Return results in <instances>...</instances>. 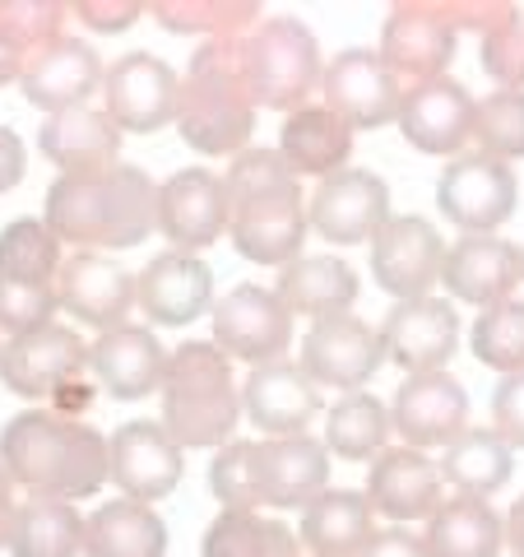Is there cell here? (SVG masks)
<instances>
[{"label": "cell", "mask_w": 524, "mask_h": 557, "mask_svg": "<svg viewBox=\"0 0 524 557\" xmlns=\"http://www.w3.org/2000/svg\"><path fill=\"white\" fill-rule=\"evenodd\" d=\"M24 65H28V51L10 38L5 24H0V84L20 79V75H24Z\"/></svg>", "instance_id": "816d5d0a"}, {"label": "cell", "mask_w": 524, "mask_h": 557, "mask_svg": "<svg viewBox=\"0 0 524 557\" xmlns=\"http://www.w3.org/2000/svg\"><path fill=\"white\" fill-rule=\"evenodd\" d=\"M102 75H108V70H102L98 51L89 42L70 38V33H61L57 42L33 51L20 84H24V98L33 102V108L57 116V112H70V108H89V94L102 84Z\"/></svg>", "instance_id": "cb8c5ba5"}, {"label": "cell", "mask_w": 524, "mask_h": 557, "mask_svg": "<svg viewBox=\"0 0 524 557\" xmlns=\"http://www.w3.org/2000/svg\"><path fill=\"white\" fill-rule=\"evenodd\" d=\"M38 149L61 168V177H89L121 163V126L98 108H70L42 121Z\"/></svg>", "instance_id": "f1b7e54d"}, {"label": "cell", "mask_w": 524, "mask_h": 557, "mask_svg": "<svg viewBox=\"0 0 524 557\" xmlns=\"http://www.w3.org/2000/svg\"><path fill=\"white\" fill-rule=\"evenodd\" d=\"M84 368H89V348L61 321L28 330L0 348V386L20 399H51L65 381L84 376Z\"/></svg>", "instance_id": "5bb4252c"}, {"label": "cell", "mask_w": 524, "mask_h": 557, "mask_svg": "<svg viewBox=\"0 0 524 557\" xmlns=\"http://www.w3.org/2000/svg\"><path fill=\"white\" fill-rule=\"evenodd\" d=\"M441 284L450 288L456 302L497 307L520 284V251L511 242H501L497 233H469L446 251Z\"/></svg>", "instance_id": "484cf974"}, {"label": "cell", "mask_w": 524, "mask_h": 557, "mask_svg": "<svg viewBox=\"0 0 524 557\" xmlns=\"http://www.w3.org/2000/svg\"><path fill=\"white\" fill-rule=\"evenodd\" d=\"M483 70L501 89L524 94V14L515 5L483 33Z\"/></svg>", "instance_id": "7bdbcfd3"}, {"label": "cell", "mask_w": 524, "mask_h": 557, "mask_svg": "<svg viewBox=\"0 0 524 557\" xmlns=\"http://www.w3.org/2000/svg\"><path fill=\"white\" fill-rule=\"evenodd\" d=\"M380 344H386V358L399 362L409 376L446 372L460 344V311L450 298H432V293L413 302H395L380 321Z\"/></svg>", "instance_id": "e0dca14e"}, {"label": "cell", "mask_w": 524, "mask_h": 557, "mask_svg": "<svg viewBox=\"0 0 524 557\" xmlns=\"http://www.w3.org/2000/svg\"><path fill=\"white\" fill-rule=\"evenodd\" d=\"M515 196H520L515 172L501 159H492V153H460V159L446 163L441 182H436V205L464 237L497 233L515 214Z\"/></svg>", "instance_id": "9c48e42d"}, {"label": "cell", "mask_w": 524, "mask_h": 557, "mask_svg": "<svg viewBox=\"0 0 524 557\" xmlns=\"http://www.w3.org/2000/svg\"><path fill=\"white\" fill-rule=\"evenodd\" d=\"M506 548L515 557H524V497L511 507V516H506Z\"/></svg>", "instance_id": "db71d44e"}, {"label": "cell", "mask_w": 524, "mask_h": 557, "mask_svg": "<svg viewBox=\"0 0 524 557\" xmlns=\"http://www.w3.org/2000/svg\"><path fill=\"white\" fill-rule=\"evenodd\" d=\"M362 557H427V544L417 534L395 525V530H376V539L366 544Z\"/></svg>", "instance_id": "c3c4849f"}, {"label": "cell", "mask_w": 524, "mask_h": 557, "mask_svg": "<svg viewBox=\"0 0 524 557\" xmlns=\"http://www.w3.org/2000/svg\"><path fill=\"white\" fill-rule=\"evenodd\" d=\"M89 368L108 395L145 399L153 391H163L167 348L159 344V335L149 325H121V330L98 335V344L89 348Z\"/></svg>", "instance_id": "4316f807"}, {"label": "cell", "mask_w": 524, "mask_h": 557, "mask_svg": "<svg viewBox=\"0 0 524 557\" xmlns=\"http://www.w3.org/2000/svg\"><path fill=\"white\" fill-rule=\"evenodd\" d=\"M441 265L446 242L423 214H390L386 228L372 237V274L399 302L427 298V288L441 284Z\"/></svg>", "instance_id": "8fae6325"}, {"label": "cell", "mask_w": 524, "mask_h": 557, "mask_svg": "<svg viewBox=\"0 0 524 557\" xmlns=\"http://www.w3.org/2000/svg\"><path fill=\"white\" fill-rule=\"evenodd\" d=\"M223 190H228V233L241 256L255 265H292L302 256V237L311 223L302 209V182L284 163V153H237Z\"/></svg>", "instance_id": "3957f363"}, {"label": "cell", "mask_w": 524, "mask_h": 557, "mask_svg": "<svg viewBox=\"0 0 524 557\" xmlns=\"http://www.w3.org/2000/svg\"><path fill=\"white\" fill-rule=\"evenodd\" d=\"M441 465H432L423 450L413 446H386L366 474V502L372 511L390 516V520H417V516H432L441 507Z\"/></svg>", "instance_id": "83f0119b"}, {"label": "cell", "mask_w": 524, "mask_h": 557, "mask_svg": "<svg viewBox=\"0 0 524 557\" xmlns=\"http://www.w3.org/2000/svg\"><path fill=\"white\" fill-rule=\"evenodd\" d=\"M511 446H506L492 428H464L456 442L446 446L441 479L464 497H492L497 487L511 483Z\"/></svg>", "instance_id": "d590c367"}, {"label": "cell", "mask_w": 524, "mask_h": 557, "mask_svg": "<svg viewBox=\"0 0 524 557\" xmlns=\"http://www.w3.org/2000/svg\"><path fill=\"white\" fill-rule=\"evenodd\" d=\"M520 278H524V251H520Z\"/></svg>", "instance_id": "11a10c76"}, {"label": "cell", "mask_w": 524, "mask_h": 557, "mask_svg": "<svg viewBox=\"0 0 524 557\" xmlns=\"http://www.w3.org/2000/svg\"><path fill=\"white\" fill-rule=\"evenodd\" d=\"M321 94H325V108L344 116L353 131H376L386 121H399V102H404V89L395 84L380 51H366V47H348L325 65Z\"/></svg>", "instance_id": "9a60e30c"}, {"label": "cell", "mask_w": 524, "mask_h": 557, "mask_svg": "<svg viewBox=\"0 0 524 557\" xmlns=\"http://www.w3.org/2000/svg\"><path fill=\"white\" fill-rule=\"evenodd\" d=\"M149 10L167 33H209V38H237L265 20L255 0H153Z\"/></svg>", "instance_id": "ab89813d"}, {"label": "cell", "mask_w": 524, "mask_h": 557, "mask_svg": "<svg viewBox=\"0 0 524 557\" xmlns=\"http://www.w3.org/2000/svg\"><path fill=\"white\" fill-rule=\"evenodd\" d=\"M469 344H474V358L483 368H492L501 376L524 372V302L506 298L497 307H483Z\"/></svg>", "instance_id": "60d3db41"}, {"label": "cell", "mask_w": 524, "mask_h": 557, "mask_svg": "<svg viewBox=\"0 0 524 557\" xmlns=\"http://www.w3.org/2000/svg\"><path fill=\"white\" fill-rule=\"evenodd\" d=\"M474 139L478 153H492L501 163L524 159V94L520 89L487 94L474 112Z\"/></svg>", "instance_id": "b9f144b4"}, {"label": "cell", "mask_w": 524, "mask_h": 557, "mask_svg": "<svg viewBox=\"0 0 524 557\" xmlns=\"http://www.w3.org/2000/svg\"><path fill=\"white\" fill-rule=\"evenodd\" d=\"M390 437V409L376 395L353 391L325 413V450L339 460H376Z\"/></svg>", "instance_id": "8d00e7d4"}, {"label": "cell", "mask_w": 524, "mask_h": 557, "mask_svg": "<svg viewBox=\"0 0 524 557\" xmlns=\"http://www.w3.org/2000/svg\"><path fill=\"white\" fill-rule=\"evenodd\" d=\"M177 131L204 159L247 153V139L255 131V102L237 75L228 38H209L190 57V70L182 79V102H177Z\"/></svg>", "instance_id": "8992f818"}, {"label": "cell", "mask_w": 524, "mask_h": 557, "mask_svg": "<svg viewBox=\"0 0 524 557\" xmlns=\"http://www.w3.org/2000/svg\"><path fill=\"white\" fill-rule=\"evenodd\" d=\"M65 14L70 10L57 5V0H0V24H5V33L28 51V57L61 38Z\"/></svg>", "instance_id": "f6af8a7d"}, {"label": "cell", "mask_w": 524, "mask_h": 557, "mask_svg": "<svg viewBox=\"0 0 524 557\" xmlns=\"http://www.w3.org/2000/svg\"><path fill=\"white\" fill-rule=\"evenodd\" d=\"M57 302L70 311V317H79L84 325H93L108 335V330L126 325L130 307L139 302L135 274L121 270L116 260L102 256V251H75L57 274Z\"/></svg>", "instance_id": "ffe728a7"}, {"label": "cell", "mask_w": 524, "mask_h": 557, "mask_svg": "<svg viewBox=\"0 0 524 557\" xmlns=\"http://www.w3.org/2000/svg\"><path fill=\"white\" fill-rule=\"evenodd\" d=\"M167 525L149 502H108L84 520V557H163Z\"/></svg>", "instance_id": "836d02e7"}, {"label": "cell", "mask_w": 524, "mask_h": 557, "mask_svg": "<svg viewBox=\"0 0 524 557\" xmlns=\"http://www.w3.org/2000/svg\"><path fill=\"white\" fill-rule=\"evenodd\" d=\"M214 344L228 358L260 368L288 354L292 344V311L278 302V293L260 284H237L228 298L214 302Z\"/></svg>", "instance_id": "4fadbf2b"}, {"label": "cell", "mask_w": 524, "mask_h": 557, "mask_svg": "<svg viewBox=\"0 0 524 557\" xmlns=\"http://www.w3.org/2000/svg\"><path fill=\"white\" fill-rule=\"evenodd\" d=\"M376 539V511L366 493L353 487H325V493L302 507V544L311 557H362Z\"/></svg>", "instance_id": "4dcf8cb0"}, {"label": "cell", "mask_w": 524, "mask_h": 557, "mask_svg": "<svg viewBox=\"0 0 524 557\" xmlns=\"http://www.w3.org/2000/svg\"><path fill=\"white\" fill-rule=\"evenodd\" d=\"M492 432L511 450H524V372L501 376L492 391Z\"/></svg>", "instance_id": "bcb514c9"}, {"label": "cell", "mask_w": 524, "mask_h": 557, "mask_svg": "<svg viewBox=\"0 0 524 557\" xmlns=\"http://www.w3.org/2000/svg\"><path fill=\"white\" fill-rule=\"evenodd\" d=\"M61 237L47 228V219H14L0 233V274L20 284L51 288L61 274Z\"/></svg>", "instance_id": "f35d334b"}, {"label": "cell", "mask_w": 524, "mask_h": 557, "mask_svg": "<svg viewBox=\"0 0 524 557\" xmlns=\"http://www.w3.org/2000/svg\"><path fill=\"white\" fill-rule=\"evenodd\" d=\"M47 228L75 251H126L159 228V186L145 168L116 163L89 177H57L47 190Z\"/></svg>", "instance_id": "7a4b0ae2"}, {"label": "cell", "mask_w": 524, "mask_h": 557, "mask_svg": "<svg viewBox=\"0 0 524 557\" xmlns=\"http://www.w3.org/2000/svg\"><path fill=\"white\" fill-rule=\"evenodd\" d=\"M450 57H456V24H450L446 5L413 0V5L390 10L386 28H380V61H386L399 89L441 79Z\"/></svg>", "instance_id": "30bf717a"}, {"label": "cell", "mask_w": 524, "mask_h": 557, "mask_svg": "<svg viewBox=\"0 0 524 557\" xmlns=\"http://www.w3.org/2000/svg\"><path fill=\"white\" fill-rule=\"evenodd\" d=\"M70 14H79V24H89L98 33H126L145 14V5L139 0H75Z\"/></svg>", "instance_id": "7dc6e473"}, {"label": "cell", "mask_w": 524, "mask_h": 557, "mask_svg": "<svg viewBox=\"0 0 524 557\" xmlns=\"http://www.w3.org/2000/svg\"><path fill=\"white\" fill-rule=\"evenodd\" d=\"M135 293L153 325H190L214 302V270L200 256L163 251L139 270Z\"/></svg>", "instance_id": "d4e9b609"}, {"label": "cell", "mask_w": 524, "mask_h": 557, "mask_svg": "<svg viewBox=\"0 0 524 557\" xmlns=\"http://www.w3.org/2000/svg\"><path fill=\"white\" fill-rule=\"evenodd\" d=\"M5 548L14 557H79L84 553V520L70 502L28 497L14 507Z\"/></svg>", "instance_id": "e575fe53"}, {"label": "cell", "mask_w": 524, "mask_h": 557, "mask_svg": "<svg viewBox=\"0 0 524 557\" xmlns=\"http://www.w3.org/2000/svg\"><path fill=\"white\" fill-rule=\"evenodd\" d=\"M390 428L404 437V446H450L469 428V395L450 372H423L409 376L395 395Z\"/></svg>", "instance_id": "603a6c76"}, {"label": "cell", "mask_w": 524, "mask_h": 557, "mask_svg": "<svg viewBox=\"0 0 524 557\" xmlns=\"http://www.w3.org/2000/svg\"><path fill=\"white\" fill-rule=\"evenodd\" d=\"M390 219V186L376 172L344 168L335 177L316 186L307 200V223L335 247H353V242H372Z\"/></svg>", "instance_id": "2e32d148"}, {"label": "cell", "mask_w": 524, "mask_h": 557, "mask_svg": "<svg viewBox=\"0 0 524 557\" xmlns=\"http://www.w3.org/2000/svg\"><path fill=\"white\" fill-rule=\"evenodd\" d=\"M14 507H20V502H14V479L5 474V465H0V548L10 544V520H14Z\"/></svg>", "instance_id": "f5cc1de1"}, {"label": "cell", "mask_w": 524, "mask_h": 557, "mask_svg": "<svg viewBox=\"0 0 524 557\" xmlns=\"http://www.w3.org/2000/svg\"><path fill=\"white\" fill-rule=\"evenodd\" d=\"M0 465L33 497L79 502L108 483V437L84 418L24 409L0 428Z\"/></svg>", "instance_id": "6da1fadb"}, {"label": "cell", "mask_w": 524, "mask_h": 557, "mask_svg": "<svg viewBox=\"0 0 524 557\" xmlns=\"http://www.w3.org/2000/svg\"><path fill=\"white\" fill-rule=\"evenodd\" d=\"M427 557H497L506 548V520L487 507V497H441L427 516Z\"/></svg>", "instance_id": "d6a6232c"}, {"label": "cell", "mask_w": 524, "mask_h": 557, "mask_svg": "<svg viewBox=\"0 0 524 557\" xmlns=\"http://www.w3.org/2000/svg\"><path fill=\"white\" fill-rule=\"evenodd\" d=\"M241 409L265 437H302L307 423L321 413V386L307 376L302 362L274 358L251 368L241 386Z\"/></svg>", "instance_id": "7402d4cb"}, {"label": "cell", "mask_w": 524, "mask_h": 557, "mask_svg": "<svg viewBox=\"0 0 524 557\" xmlns=\"http://www.w3.org/2000/svg\"><path fill=\"white\" fill-rule=\"evenodd\" d=\"M57 288H38V284H20V278L0 274V335L20 339L28 330H42L57 317Z\"/></svg>", "instance_id": "ee69618b"}, {"label": "cell", "mask_w": 524, "mask_h": 557, "mask_svg": "<svg viewBox=\"0 0 524 557\" xmlns=\"http://www.w3.org/2000/svg\"><path fill=\"white\" fill-rule=\"evenodd\" d=\"M386 362V344L380 330L366 325L362 317H321L311 321L307 339H302V368L316 386L329 391H362L376 376V368Z\"/></svg>", "instance_id": "7c38bea8"}, {"label": "cell", "mask_w": 524, "mask_h": 557, "mask_svg": "<svg viewBox=\"0 0 524 557\" xmlns=\"http://www.w3.org/2000/svg\"><path fill=\"white\" fill-rule=\"evenodd\" d=\"M159 233L172 251L196 256L228 233V190L209 168H182L159 186Z\"/></svg>", "instance_id": "ac0fdd59"}, {"label": "cell", "mask_w": 524, "mask_h": 557, "mask_svg": "<svg viewBox=\"0 0 524 557\" xmlns=\"http://www.w3.org/2000/svg\"><path fill=\"white\" fill-rule=\"evenodd\" d=\"M278 153L297 177H335L344 172L348 153H353V126L335 116L325 102H307V108L288 112L284 131H278Z\"/></svg>", "instance_id": "f546056e"}, {"label": "cell", "mask_w": 524, "mask_h": 557, "mask_svg": "<svg viewBox=\"0 0 524 557\" xmlns=\"http://www.w3.org/2000/svg\"><path fill=\"white\" fill-rule=\"evenodd\" d=\"M228 42H233L237 75L247 84L255 108H270V112L307 108V94L316 89L321 75H325L316 33H311L302 20H292V14L260 20Z\"/></svg>", "instance_id": "52a82bcc"}, {"label": "cell", "mask_w": 524, "mask_h": 557, "mask_svg": "<svg viewBox=\"0 0 524 557\" xmlns=\"http://www.w3.org/2000/svg\"><path fill=\"white\" fill-rule=\"evenodd\" d=\"M474 112H478V102L469 98L464 84L441 75L432 84H417V89H404L399 131H404V139L417 153L450 159V153H460L474 139Z\"/></svg>", "instance_id": "44dd1931"}, {"label": "cell", "mask_w": 524, "mask_h": 557, "mask_svg": "<svg viewBox=\"0 0 524 557\" xmlns=\"http://www.w3.org/2000/svg\"><path fill=\"white\" fill-rule=\"evenodd\" d=\"M108 479L130 502H163L182 483V446L153 418L121 423L108 437Z\"/></svg>", "instance_id": "d6986e66"}, {"label": "cell", "mask_w": 524, "mask_h": 557, "mask_svg": "<svg viewBox=\"0 0 524 557\" xmlns=\"http://www.w3.org/2000/svg\"><path fill=\"white\" fill-rule=\"evenodd\" d=\"M204 557H297V534L265 511H219L204 530Z\"/></svg>", "instance_id": "74e56055"}, {"label": "cell", "mask_w": 524, "mask_h": 557, "mask_svg": "<svg viewBox=\"0 0 524 557\" xmlns=\"http://www.w3.org/2000/svg\"><path fill=\"white\" fill-rule=\"evenodd\" d=\"M93 405V386L84 376H75V381H65V386L47 399V409H57V413H65V418H79L84 409Z\"/></svg>", "instance_id": "f907efd6"}, {"label": "cell", "mask_w": 524, "mask_h": 557, "mask_svg": "<svg viewBox=\"0 0 524 557\" xmlns=\"http://www.w3.org/2000/svg\"><path fill=\"white\" fill-rule=\"evenodd\" d=\"M182 102V75L167 61L149 51H126L102 75V112H108L121 135H153L167 121H177Z\"/></svg>", "instance_id": "ba28073f"}, {"label": "cell", "mask_w": 524, "mask_h": 557, "mask_svg": "<svg viewBox=\"0 0 524 557\" xmlns=\"http://www.w3.org/2000/svg\"><path fill=\"white\" fill-rule=\"evenodd\" d=\"M329 483V450L316 437H260L219 446L209 465V493L223 511H292L311 507Z\"/></svg>", "instance_id": "277c9868"}, {"label": "cell", "mask_w": 524, "mask_h": 557, "mask_svg": "<svg viewBox=\"0 0 524 557\" xmlns=\"http://www.w3.org/2000/svg\"><path fill=\"white\" fill-rule=\"evenodd\" d=\"M274 293L292 317H311V321L344 317V311L358 302V274L339 256H297L292 265H284V274H278Z\"/></svg>", "instance_id": "1f68e13d"}, {"label": "cell", "mask_w": 524, "mask_h": 557, "mask_svg": "<svg viewBox=\"0 0 524 557\" xmlns=\"http://www.w3.org/2000/svg\"><path fill=\"white\" fill-rule=\"evenodd\" d=\"M24 182V139L10 126H0V190H14Z\"/></svg>", "instance_id": "681fc988"}, {"label": "cell", "mask_w": 524, "mask_h": 557, "mask_svg": "<svg viewBox=\"0 0 524 557\" xmlns=\"http://www.w3.org/2000/svg\"><path fill=\"white\" fill-rule=\"evenodd\" d=\"M163 428L182 450L228 446L241 418V391L233 381V362L219 344L186 339L167 354L163 372Z\"/></svg>", "instance_id": "5b68a950"}]
</instances>
